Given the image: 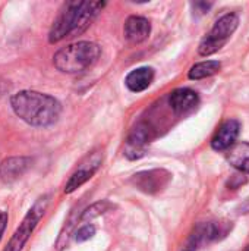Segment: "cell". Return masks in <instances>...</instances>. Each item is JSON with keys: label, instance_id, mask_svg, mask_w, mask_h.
Returning <instances> with one entry per match:
<instances>
[{"label": "cell", "instance_id": "6da1fadb", "mask_svg": "<svg viewBox=\"0 0 249 251\" xmlns=\"http://www.w3.org/2000/svg\"><path fill=\"white\" fill-rule=\"evenodd\" d=\"M10 106L18 118L32 126H50L57 122L62 104L53 96L23 90L12 96Z\"/></svg>", "mask_w": 249, "mask_h": 251}, {"label": "cell", "instance_id": "7a4b0ae2", "mask_svg": "<svg viewBox=\"0 0 249 251\" xmlns=\"http://www.w3.org/2000/svg\"><path fill=\"white\" fill-rule=\"evenodd\" d=\"M104 6V1L73 0L65 3L50 28L48 41L54 44L68 37H73L84 32Z\"/></svg>", "mask_w": 249, "mask_h": 251}, {"label": "cell", "instance_id": "3957f363", "mask_svg": "<svg viewBox=\"0 0 249 251\" xmlns=\"http://www.w3.org/2000/svg\"><path fill=\"white\" fill-rule=\"evenodd\" d=\"M101 49L91 41H78L56 51L53 63L63 74H81L90 69L100 57Z\"/></svg>", "mask_w": 249, "mask_h": 251}, {"label": "cell", "instance_id": "277c9868", "mask_svg": "<svg viewBox=\"0 0 249 251\" xmlns=\"http://www.w3.org/2000/svg\"><path fill=\"white\" fill-rule=\"evenodd\" d=\"M239 25V18L236 13H226L223 15L211 28V31L203 38L200 43L198 51L201 56H210L219 51L227 40L232 37V34L236 31Z\"/></svg>", "mask_w": 249, "mask_h": 251}, {"label": "cell", "instance_id": "5b68a950", "mask_svg": "<svg viewBox=\"0 0 249 251\" xmlns=\"http://www.w3.org/2000/svg\"><path fill=\"white\" fill-rule=\"evenodd\" d=\"M47 206H48V196H43L34 203V206L28 210V213L22 219L21 225L18 226V229L15 231V234L12 235L10 241L7 243L6 249L3 251H22L31 234L37 228L38 222L44 216Z\"/></svg>", "mask_w": 249, "mask_h": 251}, {"label": "cell", "instance_id": "8992f818", "mask_svg": "<svg viewBox=\"0 0 249 251\" xmlns=\"http://www.w3.org/2000/svg\"><path fill=\"white\" fill-rule=\"evenodd\" d=\"M103 163V151L95 150L92 153H90L76 168V171L70 175V178L68 179L66 185H65V193L70 194L73 191H76L79 187H82L87 181H90L94 174L98 171V168Z\"/></svg>", "mask_w": 249, "mask_h": 251}, {"label": "cell", "instance_id": "52a82bcc", "mask_svg": "<svg viewBox=\"0 0 249 251\" xmlns=\"http://www.w3.org/2000/svg\"><path fill=\"white\" fill-rule=\"evenodd\" d=\"M226 232H227V228H225L223 224H214V222L200 224L191 234L183 251L200 250L205 244H210V243L219 240L220 237H225Z\"/></svg>", "mask_w": 249, "mask_h": 251}, {"label": "cell", "instance_id": "ba28073f", "mask_svg": "<svg viewBox=\"0 0 249 251\" xmlns=\"http://www.w3.org/2000/svg\"><path fill=\"white\" fill-rule=\"evenodd\" d=\"M172 175L164 171V169H153V171H145L135 174L131 179V182L141 190L142 193L147 194H154L160 190H163L167 182L170 181Z\"/></svg>", "mask_w": 249, "mask_h": 251}, {"label": "cell", "instance_id": "9c48e42d", "mask_svg": "<svg viewBox=\"0 0 249 251\" xmlns=\"http://www.w3.org/2000/svg\"><path fill=\"white\" fill-rule=\"evenodd\" d=\"M153 140L151 129L147 124H138L132 128V131L128 135L126 146H125V154L129 159H139L145 154V149Z\"/></svg>", "mask_w": 249, "mask_h": 251}, {"label": "cell", "instance_id": "30bf717a", "mask_svg": "<svg viewBox=\"0 0 249 251\" xmlns=\"http://www.w3.org/2000/svg\"><path fill=\"white\" fill-rule=\"evenodd\" d=\"M32 160L23 156L7 157L0 163V179L4 184H12L18 181L29 168Z\"/></svg>", "mask_w": 249, "mask_h": 251}, {"label": "cell", "instance_id": "8fae6325", "mask_svg": "<svg viewBox=\"0 0 249 251\" xmlns=\"http://www.w3.org/2000/svg\"><path fill=\"white\" fill-rule=\"evenodd\" d=\"M241 125L235 119L226 121L214 134L211 140V147L217 151H225L229 150L233 144H236V138L239 135Z\"/></svg>", "mask_w": 249, "mask_h": 251}, {"label": "cell", "instance_id": "7c38bea8", "mask_svg": "<svg viewBox=\"0 0 249 251\" xmlns=\"http://www.w3.org/2000/svg\"><path fill=\"white\" fill-rule=\"evenodd\" d=\"M123 32L126 40L131 43H142L150 37L151 32V24L147 18L142 16H129L125 22Z\"/></svg>", "mask_w": 249, "mask_h": 251}, {"label": "cell", "instance_id": "4fadbf2b", "mask_svg": "<svg viewBox=\"0 0 249 251\" xmlns=\"http://www.w3.org/2000/svg\"><path fill=\"white\" fill-rule=\"evenodd\" d=\"M200 99H198V94L189 88H179V90H175L172 94H170V99H169V104L172 107V110L178 115H182V113H186L189 110H192L197 104H198Z\"/></svg>", "mask_w": 249, "mask_h": 251}, {"label": "cell", "instance_id": "5bb4252c", "mask_svg": "<svg viewBox=\"0 0 249 251\" xmlns=\"http://www.w3.org/2000/svg\"><path fill=\"white\" fill-rule=\"evenodd\" d=\"M153 79H154V69L144 66V68H138L129 72L125 79V84L131 91L141 93L151 85Z\"/></svg>", "mask_w": 249, "mask_h": 251}, {"label": "cell", "instance_id": "9a60e30c", "mask_svg": "<svg viewBox=\"0 0 249 251\" xmlns=\"http://www.w3.org/2000/svg\"><path fill=\"white\" fill-rule=\"evenodd\" d=\"M227 160L229 163L249 175V143H236L227 150Z\"/></svg>", "mask_w": 249, "mask_h": 251}, {"label": "cell", "instance_id": "2e32d148", "mask_svg": "<svg viewBox=\"0 0 249 251\" xmlns=\"http://www.w3.org/2000/svg\"><path fill=\"white\" fill-rule=\"evenodd\" d=\"M222 69V63L219 60H205V62H200L197 65H194L191 69H189V79H204V78H208V76H213L216 75L219 71Z\"/></svg>", "mask_w": 249, "mask_h": 251}, {"label": "cell", "instance_id": "e0dca14e", "mask_svg": "<svg viewBox=\"0 0 249 251\" xmlns=\"http://www.w3.org/2000/svg\"><path fill=\"white\" fill-rule=\"evenodd\" d=\"M109 209H112V204L107 203V201H100V203H95L92 204L91 207H88L81 216H79V222H84L87 219H92V218H97L103 213H106Z\"/></svg>", "mask_w": 249, "mask_h": 251}, {"label": "cell", "instance_id": "ac0fdd59", "mask_svg": "<svg viewBox=\"0 0 249 251\" xmlns=\"http://www.w3.org/2000/svg\"><path fill=\"white\" fill-rule=\"evenodd\" d=\"M94 234H95V228H94L92 225L87 224V225L81 226V228L75 232V240H76L78 243H82V241H87V240L92 238Z\"/></svg>", "mask_w": 249, "mask_h": 251}, {"label": "cell", "instance_id": "d6986e66", "mask_svg": "<svg viewBox=\"0 0 249 251\" xmlns=\"http://www.w3.org/2000/svg\"><path fill=\"white\" fill-rule=\"evenodd\" d=\"M6 224H7V213L0 210V240H1V235L6 229Z\"/></svg>", "mask_w": 249, "mask_h": 251}, {"label": "cell", "instance_id": "ffe728a7", "mask_svg": "<svg viewBox=\"0 0 249 251\" xmlns=\"http://www.w3.org/2000/svg\"><path fill=\"white\" fill-rule=\"evenodd\" d=\"M244 251H249V244L247 246V247H245V250H244Z\"/></svg>", "mask_w": 249, "mask_h": 251}]
</instances>
